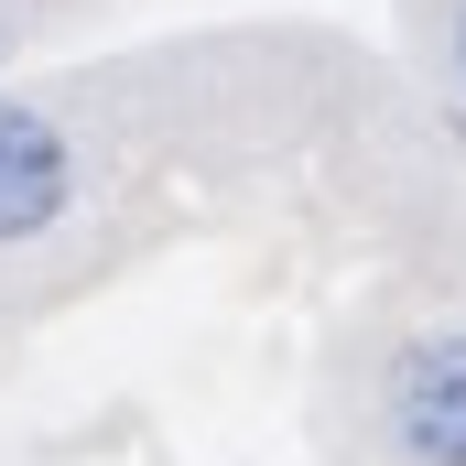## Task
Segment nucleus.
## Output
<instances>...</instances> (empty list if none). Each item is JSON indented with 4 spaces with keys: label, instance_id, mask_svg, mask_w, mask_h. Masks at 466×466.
<instances>
[{
    "label": "nucleus",
    "instance_id": "1",
    "mask_svg": "<svg viewBox=\"0 0 466 466\" xmlns=\"http://www.w3.org/2000/svg\"><path fill=\"white\" fill-rule=\"evenodd\" d=\"M390 445L412 466H466V337H423L390 369Z\"/></svg>",
    "mask_w": 466,
    "mask_h": 466
},
{
    "label": "nucleus",
    "instance_id": "2",
    "mask_svg": "<svg viewBox=\"0 0 466 466\" xmlns=\"http://www.w3.org/2000/svg\"><path fill=\"white\" fill-rule=\"evenodd\" d=\"M76 196V152L66 130L22 98H0V238H44Z\"/></svg>",
    "mask_w": 466,
    "mask_h": 466
},
{
    "label": "nucleus",
    "instance_id": "3",
    "mask_svg": "<svg viewBox=\"0 0 466 466\" xmlns=\"http://www.w3.org/2000/svg\"><path fill=\"white\" fill-rule=\"evenodd\" d=\"M456 76H466V11H456Z\"/></svg>",
    "mask_w": 466,
    "mask_h": 466
}]
</instances>
